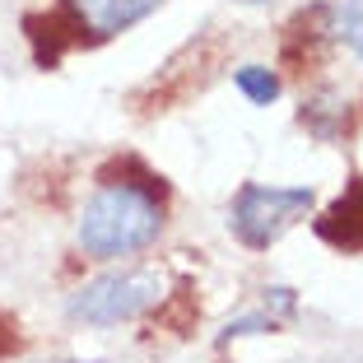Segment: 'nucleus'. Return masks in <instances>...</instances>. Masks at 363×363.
Here are the masks:
<instances>
[{
  "mask_svg": "<svg viewBox=\"0 0 363 363\" xmlns=\"http://www.w3.org/2000/svg\"><path fill=\"white\" fill-rule=\"evenodd\" d=\"M163 233V186L159 177L140 168L135 159L121 163V177L112 168L98 177L94 201L79 214V247L94 261L135 257Z\"/></svg>",
  "mask_w": 363,
  "mask_h": 363,
  "instance_id": "1",
  "label": "nucleus"
},
{
  "mask_svg": "<svg viewBox=\"0 0 363 363\" xmlns=\"http://www.w3.org/2000/svg\"><path fill=\"white\" fill-rule=\"evenodd\" d=\"M163 298H168V284L159 270H112V275H98L84 289H75L65 312L70 321H84V326H117V321H135L154 312Z\"/></svg>",
  "mask_w": 363,
  "mask_h": 363,
  "instance_id": "2",
  "label": "nucleus"
},
{
  "mask_svg": "<svg viewBox=\"0 0 363 363\" xmlns=\"http://www.w3.org/2000/svg\"><path fill=\"white\" fill-rule=\"evenodd\" d=\"M312 205H317L312 186H261V182H242L233 196V210H228V228H233V238L242 247L266 252L298 219H308Z\"/></svg>",
  "mask_w": 363,
  "mask_h": 363,
  "instance_id": "3",
  "label": "nucleus"
},
{
  "mask_svg": "<svg viewBox=\"0 0 363 363\" xmlns=\"http://www.w3.org/2000/svg\"><path fill=\"white\" fill-rule=\"evenodd\" d=\"M163 0H65V28L75 33L70 43H107L117 33L135 28L140 19H150Z\"/></svg>",
  "mask_w": 363,
  "mask_h": 363,
  "instance_id": "4",
  "label": "nucleus"
},
{
  "mask_svg": "<svg viewBox=\"0 0 363 363\" xmlns=\"http://www.w3.org/2000/svg\"><path fill=\"white\" fill-rule=\"evenodd\" d=\"M317 233L340 252H363V177H354V186L317 219Z\"/></svg>",
  "mask_w": 363,
  "mask_h": 363,
  "instance_id": "5",
  "label": "nucleus"
},
{
  "mask_svg": "<svg viewBox=\"0 0 363 363\" xmlns=\"http://www.w3.org/2000/svg\"><path fill=\"white\" fill-rule=\"evenodd\" d=\"M298 121H303V126H308L317 140H335L345 126H350V112H345V103H340L335 94H317V98H308V103H303Z\"/></svg>",
  "mask_w": 363,
  "mask_h": 363,
  "instance_id": "6",
  "label": "nucleus"
},
{
  "mask_svg": "<svg viewBox=\"0 0 363 363\" xmlns=\"http://www.w3.org/2000/svg\"><path fill=\"white\" fill-rule=\"evenodd\" d=\"M326 28L335 43L354 47L363 56V0H331L326 5Z\"/></svg>",
  "mask_w": 363,
  "mask_h": 363,
  "instance_id": "7",
  "label": "nucleus"
},
{
  "mask_svg": "<svg viewBox=\"0 0 363 363\" xmlns=\"http://www.w3.org/2000/svg\"><path fill=\"white\" fill-rule=\"evenodd\" d=\"M233 84L242 89L247 103H257V107H270L279 98V75L270 70V65H238Z\"/></svg>",
  "mask_w": 363,
  "mask_h": 363,
  "instance_id": "8",
  "label": "nucleus"
},
{
  "mask_svg": "<svg viewBox=\"0 0 363 363\" xmlns=\"http://www.w3.org/2000/svg\"><path fill=\"white\" fill-rule=\"evenodd\" d=\"M10 345H14V321H5V317H0V354L10 350Z\"/></svg>",
  "mask_w": 363,
  "mask_h": 363,
  "instance_id": "9",
  "label": "nucleus"
}]
</instances>
